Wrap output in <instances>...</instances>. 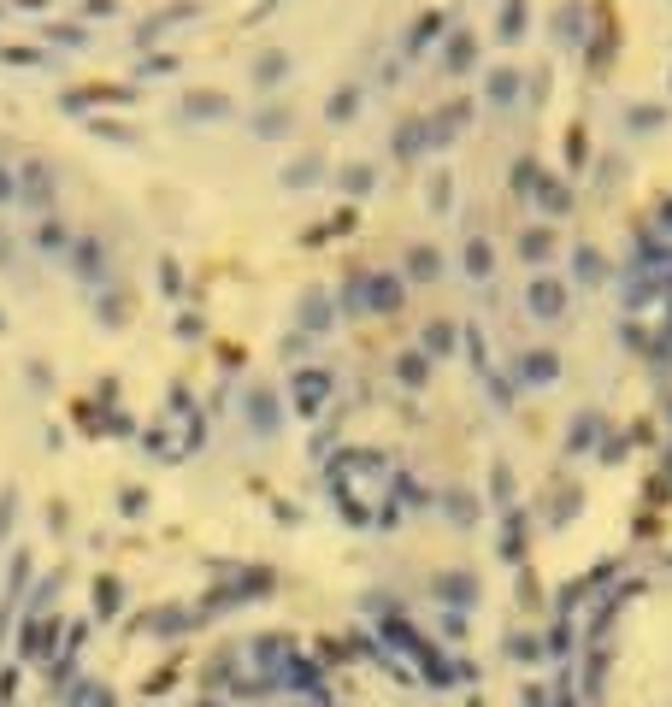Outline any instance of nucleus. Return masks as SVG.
Masks as SVG:
<instances>
[{"mask_svg":"<svg viewBox=\"0 0 672 707\" xmlns=\"http://www.w3.org/2000/svg\"><path fill=\"white\" fill-rule=\"evenodd\" d=\"M383 642H390V649H407V654H413V661H419V672H425L437 690H448V684H454V666H448L443 654L431 649V642L419 637L413 625H407V619H383Z\"/></svg>","mask_w":672,"mask_h":707,"instance_id":"nucleus-1","label":"nucleus"},{"mask_svg":"<svg viewBox=\"0 0 672 707\" xmlns=\"http://www.w3.org/2000/svg\"><path fill=\"white\" fill-rule=\"evenodd\" d=\"M18 201H24V213H54V201H59V177H54V166L30 159V166L18 171Z\"/></svg>","mask_w":672,"mask_h":707,"instance_id":"nucleus-2","label":"nucleus"},{"mask_svg":"<svg viewBox=\"0 0 672 707\" xmlns=\"http://www.w3.org/2000/svg\"><path fill=\"white\" fill-rule=\"evenodd\" d=\"M66 266L77 271L83 283H101V278H107V242H101V236H71Z\"/></svg>","mask_w":672,"mask_h":707,"instance_id":"nucleus-3","label":"nucleus"},{"mask_svg":"<svg viewBox=\"0 0 672 707\" xmlns=\"http://www.w3.org/2000/svg\"><path fill=\"white\" fill-rule=\"evenodd\" d=\"M402 301H407L402 271H372V283H366V313H402Z\"/></svg>","mask_w":672,"mask_h":707,"instance_id":"nucleus-4","label":"nucleus"},{"mask_svg":"<svg viewBox=\"0 0 672 707\" xmlns=\"http://www.w3.org/2000/svg\"><path fill=\"white\" fill-rule=\"evenodd\" d=\"M178 113L189 124H219V118H230V95H224V89H189Z\"/></svg>","mask_w":672,"mask_h":707,"instance_id":"nucleus-5","label":"nucleus"},{"mask_svg":"<svg viewBox=\"0 0 672 707\" xmlns=\"http://www.w3.org/2000/svg\"><path fill=\"white\" fill-rule=\"evenodd\" d=\"M325 395H331V371H295V413L301 419H313L319 407H325Z\"/></svg>","mask_w":672,"mask_h":707,"instance_id":"nucleus-6","label":"nucleus"},{"mask_svg":"<svg viewBox=\"0 0 672 707\" xmlns=\"http://www.w3.org/2000/svg\"><path fill=\"white\" fill-rule=\"evenodd\" d=\"M254 595H271V572H248L242 584H230V590L207 595V607H201V613H224V607H236V601H254Z\"/></svg>","mask_w":672,"mask_h":707,"instance_id":"nucleus-7","label":"nucleus"},{"mask_svg":"<svg viewBox=\"0 0 672 707\" xmlns=\"http://www.w3.org/2000/svg\"><path fill=\"white\" fill-rule=\"evenodd\" d=\"M54 637H66L54 619H24V625H18V654H24V661H42V654L54 649Z\"/></svg>","mask_w":672,"mask_h":707,"instance_id":"nucleus-8","label":"nucleus"},{"mask_svg":"<svg viewBox=\"0 0 672 707\" xmlns=\"http://www.w3.org/2000/svg\"><path fill=\"white\" fill-rule=\"evenodd\" d=\"M525 313L531 318H560V313H566V289H560L555 278H537L525 289Z\"/></svg>","mask_w":672,"mask_h":707,"instance_id":"nucleus-9","label":"nucleus"},{"mask_svg":"<svg viewBox=\"0 0 672 707\" xmlns=\"http://www.w3.org/2000/svg\"><path fill=\"white\" fill-rule=\"evenodd\" d=\"M478 66V35L472 30H448V47H443V71L448 77H460V71Z\"/></svg>","mask_w":672,"mask_h":707,"instance_id":"nucleus-10","label":"nucleus"},{"mask_svg":"<svg viewBox=\"0 0 672 707\" xmlns=\"http://www.w3.org/2000/svg\"><path fill=\"white\" fill-rule=\"evenodd\" d=\"M390 147H395L402 159L425 154V147H431V113H425V118H402V124H395V136H390Z\"/></svg>","mask_w":672,"mask_h":707,"instance_id":"nucleus-11","label":"nucleus"},{"mask_svg":"<svg viewBox=\"0 0 672 707\" xmlns=\"http://www.w3.org/2000/svg\"><path fill=\"white\" fill-rule=\"evenodd\" d=\"M30 584V549L24 554H12V566H6V595H0V631L12 625V607H18V590Z\"/></svg>","mask_w":672,"mask_h":707,"instance_id":"nucleus-12","label":"nucleus"},{"mask_svg":"<svg viewBox=\"0 0 672 707\" xmlns=\"http://www.w3.org/2000/svg\"><path fill=\"white\" fill-rule=\"evenodd\" d=\"M95 101H124V89H118V83H89V89H66V95H59L66 113H83V106H95Z\"/></svg>","mask_w":672,"mask_h":707,"instance_id":"nucleus-13","label":"nucleus"},{"mask_svg":"<svg viewBox=\"0 0 672 707\" xmlns=\"http://www.w3.org/2000/svg\"><path fill=\"white\" fill-rule=\"evenodd\" d=\"M283 77H290V54H283V47H266V54L254 59V83L260 89H278Z\"/></svg>","mask_w":672,"mask_h":707,"instance_id":"nucleus-14","label":"nucleus"},{"mask_svg":"<svg viewBox=\"0 0 672 707\" xmlns=\"http://www.w3.org/2000/svg\"><path fill=\"white\" fill-rule=\"evenodd\" d=\"M531 195H537V207H543V213H549V218L572 213V189H566V183H560V177H537V189H531Z\"/></svg>","mask_w":672,"mask_h":707,"instance_id":"nucleus-15","label":"nucleus"},{"mask_svg":"<svg viewBox=\"0 0 672 707\" xmlns=\"http://www.w3.org/2000/svg\"><path fill=\"white\" fill-rule=\"evenodd\" d=\"M437 595H443V601H454V607H472V601H478V578H472V572H443L437 578Z\"/></svg>","mask_w":672,"mask_h":707,"instance_id":"nucleus-16","label":"nucleus"},{"mask_svg":"<svg viewBox=\"0 0 672 707\" xmlns=\"http://www.w3.org/2000/svg\"><path fill=\"white\" fill-rule=\"evenodd\" d=\"M454 342H460V330L448 325V318H431V325H425V348H419V354H425V359H448Z\"/></svg>","mask_w":672,"mask_h":707,"instance_id":"nucleus-17","label":"nucleus"},{"mask_svg":"<svg viewBox=\"0 0 672 707\" xmlns=\"http://www.w3.org/2000/svg\"><path fill=\"white\" fill-rule=\"evenodd\" d=\"M354 113H360V89H354V83L331 89V101H325V124H348Z\"/></svg>","mask_w":672,"mask_h":707,"instance_id":"nucleus-18","label":"nucleus"},{"mask_svg":"<svg viewBox=\"0 0 672 707\" xmlns=\"http://www.w3.org/2000/svg\"><path fill=\"white\" fill-rule=\"evenodd\" d=\"M519 371H525L531 383H555V378H560V354H555V348H531Z\"/></svg>","mask_w":672,"mask_h":707,"instance_id":"nucleus-19","label":"nucleus"},{"mask_svg":"<svg viewBox=\"0 0 672 707\" xmlns=\"http://www.w3.org/2000/svg\"><path fill=\"white\" fill-rule=\"evenodd\" d=\"M443 513L454 519L460 530H472V525H478V501H472L466 490H448V495H443Z\"/></svg>","mask_w":672,"mask_h":707,"instance_id":"nucleus-20","label":"nucleus"},{"mask_svg":"<svg viewBox=\"0 0 672 707\" xmlns=\"http://www.w3.org/2000/svg\"><path fill=\"white\" fill-rule=\"evenodd\" d=\"M484 95H490L495 106H507V101L519 95V71H514V66H495V71H490V83H484Z\"/></svg>","mask_w":672,"mask_h":707,"instance_id":"nucleus-21","label":"nucleus"},{"mask_svg":"<svg viewBox=\"0 0 672 707\" xmlns=\"http://www.w3.org/2000/svg\"><path fill=\"white\" fill-rule=\"evenodd\" d=\"M555 254V230H537L531 225L525 236H519V259H531V266H543V259Z\"/></svg>","mask_w":672,"mask_h":707,"instance_id":"nucleus-22","label":"nucleus"},{"mask_svg":"<svg viewBox=\"0 0 672 707\" xmlns=\"http://www.w3.org/2000/svg\"><path fill=\"white\" fill-rule=\"evenodd\" d=\"M301 325H307V337H319V330H331V295H307L301 301Z\"/></svg>","mask_w":672,"mask_h":707,"instance_id":"nucleus-23","label":"nucleus"},{"mask_svg":"<svg viewBox=\"0 0 672 707\" xmlns=\"http://www.w3.org/2000/svg\"><path fill=\"white\" fill-rule=\"evenodd\" d=\"M525 18H531L525 0H507V6H502V24H495V35H502V42H519V35H525Z\"/></svg>","mask_w":672,"mask_h":707,"instance_id":"nucleus-24","label":"nucleus"},{"mask_svg":"<svg viewBox=\"0 0 672 707\" xmlns=\"http://www.w3.org/2000/svg\"><path fill=\"white\" fill-rule=\"evenodd\" d=\"M460 266H466L472 278H490V271H495V247L484 242V236H472V242H466V259H460Z\"/></svg>","mask_w":672,"mask_h":707,"instance_id":"nucleus-25","label":"nucleus"},{"mask_svg":"<svg viewBox=\"0 0 672 707\" xmlns=\"http://www.w3.org/2000/svg\"><path fill=\"white\" fill-rule=\"evenodd\" d=\"M437 271H443V254H437V247H413V254H407V278L431 283Z\"/></svg>","mask_w":672,"mask_h":707,"instance_id":"nucleus-26","label":"nucleus"},{"mask_svg":"<svg viewBox=\"0 0 672 707\" xmlns=\"http://www.w3.org/2000/svg\"><path fill=\"white\" fill-rule=\"evenodd\" d=\"M248 419H254V430H266V437H271V430H278V401H271L266 389L248 395Z\"/></svg>","mask_w":672,"mask_h":707,"instance_id":"nucleus-27","label":"nucleus"},{"mask_svg":"<svg viewBox=\"0 0 672 707\" xmlns=\"http://www.w3.org/2000/svg\"><path fill=\"white\" fill-rule=\"evenodd\" d=\"M124 607V584L118 578H101V584H95V619H112Z\"/></svg>","mask_w":672,"mask_h":707,"instance_id":"nucleus-28","label":"nucleus"},{"mask_svg":"<svg viewBox=\"0 0 672 707\" xmlns=\"http://www.w3.org/2000/svg\"><path fill=\"white\" fill-rule=\"evenodd\" d=\"M443 30H448V18H443V12H425V18L413 24V35H407V54H419V47H425V42H437Z\"/></svg>","mask_w":672,"mask_h":707,"instance_id":"nucleus-29","label":"nucleus"},{"mask_svg":"<svg viewBox=\"0 0 672 707\" xmlns=\"http://www.w3.org/2000/svg\"><path fill=\"white\" fill-rule=\"evenodd\" d=\"M590 442H596V413H578L566 430V454H590Z\"/></svg>","mask_w":672,"mask_h":707,"instance_id":"nucleus-30","label":"nucleus"},{"mask_svg":"<svg viewBox=\"0 0 672 707\" xmlns=\"http://www.w3.org/2000/svg\"><path fill=\"white\" fill-rule=\"evenodd\" d=\"M183 18H195V0H183V6H171V12H154V18L142 24V42H154L166 24H183Z\"/></svg>","mask_w":672,"mask_h":707,"instance_id":"nucleus-31","label":"nucleus"},{"mask_svg":"<svg viewBox=\"0 0 672 707\" xmlns=\"http://www.w3.org/2000/svg\"><path fill=\"white\" fill-rule=\"evenodd\" d=\"M395 378H402L407 389H419V383L431 378V359L425 354H402V359H395Z\"/></svg>","mask_w":672,"mask_h":707,"instance_id":"nucleus-32","label":"nucleus"},{"mask_svg":"<svg viewBox=\"0 0 672 707\" xmlns=\"http://www.w3.org/2000/svg\"><path fill=\"white\" fill-rule=\"evenodd\" d=\"M254 136H266V142H278V136H290V113H283V106H266V113L254 118Z\"/></svg>","mask_w":672,"mask_h":707,"instance_id":"nucleus-33","label":"nucleus"},{"mask_svg":"<svg viewBox=\"0 0 672 707\" xmlns=\"http://www.w3.org/2000/svg\"><path fill=\"white\" fill-rule=\"evenodd\" d=\"M319 177H325V171H319V159L307 154V159H295V166L283 171V189H307V183H319Z\"/></svg>","mask_w":672,"mask_h":707,"instance_id":"nucleus-34","label":"nucleus"},{"mask_svg":"<svg viewBox=\"0 0 672 707\" xmlns=\"http://www.w3.org/2000/svg\"><path fill=\"white\" fill-rule=\"evenodd\" d=\"M366 283H372V271H348V283H342V307H348V313H366Z\"/></svg>","mask_w":672,"mask_h":707,"instance_id":"nucleus-35","label":"nucleus"},{"mask_svg":"<svg viewBox=\"0 0 672 707\" xmlns=\"http://www.w3.org/2000/svg\"><path fill=\"white\" fill-rule=\"evenodd\" d=\"M502 554H507V561H519V554H525V513H507V537H502Z\"/></svg>","mask_w":672,"mask_h":707,"instance_id":"nucleus-36","label":"nucleus"},{"mask_svg":"<svg viewBox=\"0 0 672 707\" xmlns=\"http://www.w3.org/2000/svg\"><path fill=\"white\" fill-rule=\"evenodd\" d=\"M36 242H42V247H47V254H66V247H71V230H66V225H59V218H47V225H42V230H36Z\"/></svg>","mask_w":672,"mask_h":707,"instance_id":"nucleus-37","label":"nucleus"},{"mask_svg":"<svg viewBox=\"0 0 672 707\" xmlns=\"http://www.w3.org/2000/svg\"><path fill=\"white\" fill-rule=\"evenodd\" d=\"M490 490H495V501H514V466H507V460H495V471H490Z\"/></svg>","mask_w":672,"mask_h":707,"instance_id":"nucleus-38","label":"nucleus"},{"mask_svg":"<svg viewBox=\"0 0 672 707\" xmlns=\"http://www.w3.org/2000/svg\"><path fill=\"white\" fill-rule=\"evenodd\" d=\"M572 259H578V278H584V283H602V271H607V266H602V254H596V247H578Z\"/></svg>","mask_w":672,"mask_h":707,"instance_id":"nucleus-39","label":"nucleus"},{"mask_svg":"<svg viewBox=\"0 0 672 707\" xmlns=\"http://www.w3.org/2000/svg\"><path fill=\"white\" fill-rule=\"evenodd\" d=\"M578 18H584V6H560V12H555V35H560V42H572V35H578Z\"/></svg>","mask_w":672,"mask_h":707,"instance_id":"nucleus-40","label":"nucleus"},{"mask_svg":"<svg viewBox=\"0 0 672 707\" xmlns=\"http://www.w3.org/2000/svg\"><path fill=\"white\" fill-rule=\"evenodd\" d=\"M372 183H378V171H372V166H354V171H342V189H348V195H366Z\"/></svg>","mask_w":672,"mask_h":707,"instance_id":"nucleus-41","label":"nucleus"},{"mask_svg":"<svg viewBox=\"0 0 672 707\" xmlns=\"http://www.w3.org/2000/svg\"><path fill=\"white\" fill-rule=\"evenodd\" d=\"M514 189H519V195L537 189V159H519V166H514Z\"/></svg>","mask_w":672,"mask_h":707,"instance_id":"nucleus-42","label":"nucleus"},{"mask_svg":"<svg viewBox=\"0 0 672 707\" xmlns=\"http://www.w3.org/2000/svg\"><path fill=\"white\" fill-rule=\"evenodd\" d=\"M543 649H549V654H572V625H566V619L549 631V642H543Z\"/></svg>","mask_w":672,"mask_h":707,"instance_id":"nucleus-43","label":"nucleus"},{"mask_svg":"<svg viewBox=\"0 0 672 707\" xmlns=\"http://www.w3.org/2000/svg\"><path fill=\"white\" fill-rule=\"evenodd\" d=\"M395 501H407V507H425V490H419L413 478H395Z\"/></svg>","mask_w":672,"mask_h":707,"instance_id":"nucleus-44","label":"nucleus"},{"mask_svg":"<svg viewBox=\"0 0 672 707\" xmlns=\"http://www.w3.org/2000/svg\"><path fill=\"white\" fill-rule=\"evenodd\" d=\"M507 654H514V661H543V642H531V637H514V642H507Z\"/></svg>","mask_w":672,"mask_h":707,"instance_id":"nucleus-45","label":"nucleus"},{"mask_svg":"<svg viewBox=\"0 0 672 707\" xmlns=\"http://www.w3.org/2000/svg\"><path fill=\"white\" fill-rule=\"evenodd\" d=\"M448 201H454V183L437 177V183H431V207H437V213H448Z\"/></svg>","mask_w":672,"mask_h":707,"instance_id":"nucleus-46","label":"nucleus"},{"mask_svg":"<svg viewBox=\"0 0 672 707\" xmlns=\"http://www.w3.org/2000/svg\"><path fill=\"white\" fill-rule=\"evenodd\" d=\"M0 59H6V66H42V54H36V47H6Z\"/></svg>","mask_w":672,"mask_h":707,"instance_id":"nucleus-47","label":"nucleus"},{"mask_svg":"<svg viewBox=\"0 0 672 707\" xmlns=\"http://www.w3.org/2000/svg\"><path fill=\"white\" fill-rule=\"evenodd\" d=\"M460 342H466V348H472V359H478V366H484V359H490V354H484V337H478V325H466V330H460Z\"/></svg>","mask_w":672,"mask_h":707,"instance_id":"nucleus-48","label":"nucleus"},{"mask_svg":"<svg viewBox=\"0 0 672 707\" xmlns=\"http://www.w3.org/2000/svg\"><path fill=\"white\" fill-rule=\"evenodd\" d=\"M101 325H124V295H118V301H112V295L101 301Z\"/></svg>","mask_w":672,"mask_h":707,"instance_id":"nucleus-49","label":"nucleus"},{"mask_svg":"<svg viewBox=\"0 0 672 707\" xmlns=\"http://www.w3.org/2000/svg\"><path fill=\"white\" fill-rule=\"evenodd\" d=\"M159 289H171V295H178V289H183V271H178V266H171V259H166V266H159Z\"/></svg>","mask_w":672,"mask_h":707,"instance_id":"nucleus-50","label":"nucleus"},{"mask_svg":"<svg viewBox=\"0 0 672 707\" xmlns=\"http://www.w3.org/2000/svg\"><path fill=\"white\" fill-rule=\"evenodd\" d=\"M490 395H495V407H514V383L507 378H490Z\"/></svg>","mask_w":672,"mask_h":707,"instance_id":"nucleus-51","label":"nucleus"},{"mask_svg":"<svg viewBox=\"0 0 672 707\" xmlns=\"http://www.w3.org/2000/svg\"><path fill=\"white\" fill-rule=\"evenodd\" d=\"M6 201H18V177H12V171L0 166V207H6Z\"/></svg>","mask_w":672,"mask_h":707,"instance_id":"nucleus-52","label":"nucleus"},{"mask_svg":"<svg viewBox=\"0 0 672 707\" xmlns=\"http://www.w3.org/2000/svg\"><path fill=\"white\" fill-rule=\"evenodd\" d=\"M166 71H178V59H171V54H166V59H148L142 77H166Z\"/></svg>","mask_w":672,"mask_h":707,"instance_id":"nucleus-53","label":"nucleus"},{"mask_svg":"<svg viewBox=\"0 0 672 707\" xmlns=\"http://www.w3.org/2000/svg\"><path fill=\"white\" fill-rule=\"evenodd\" d=\"M6 530H12V490L0 495V537H6Z\"/></svg>","mask_w":672,"mask_h":707,"instance_id":"nucleus-54","label":"nucleus"},{"mask_svg":"<svg viewBox=\"0 0 672 707\" xmlns=\"http://www.w3.org/2000/svg\"><path fill=\"white\" fill-rule=\"evenodd\" d=\"M271 6H278V0H260V6H254V12H248V24H260V18H266V12H271Z\"/></svg>","mask_w":672,"mask_h":707,"instance_id":"nucleus-55","label":"nucleus"},{"mask_svg":"<svg viewBox=\"0 0 672 707\" xmlns=\"http://www.w3.org/2000/svg\"><path fill=\"white\" fill-rule=\"evenodd\" d=\"M0 266H12V236L0 230Z\"/></svg>","mask_w":672,"mask_h":707,"instance_id":"nucleus-56","label":"nucleus"},{"mask_svg":"<svg viewBox=\"0 0 672 707\" xmlns=\"http://www.w3.org/2000/svg\"><path fill=\"white\" fill-rule=\"evenodd\" d=\"M0 330H6V318H0Z\"/></svg>","mask_w":672,"mask_h":707,"instance_id":"nucleus-57","label":"nucleus"}]
</instances>
